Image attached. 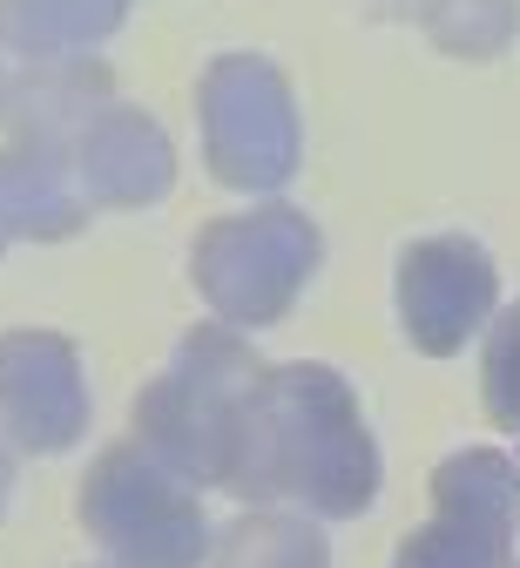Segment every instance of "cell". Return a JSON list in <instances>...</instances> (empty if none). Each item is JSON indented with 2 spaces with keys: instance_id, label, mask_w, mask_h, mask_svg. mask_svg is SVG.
Returning <instances> with one entry per match:
<instances>
[{
  "instance_id": "1",
  "label": "cell",
  "mask_w": 520,
  "mask_h": 568,
  "mask_svg": "<svg viewBox=\"0 0 520 568\" xmlns=\"http://www.w3.org/2000/svg\"><path fill=\"white\" fill-rule=\"evenodd\" d=\"M371 440L351 413V393L318 373V366H297V373H271L251 393L244 413V440L231 460V487L244 494H305L312 508L345 515L365 508L371 494Z\"/></svg>"
},
{
  "instance_id": "2",
  "label": "cell",
  "mask_w": 520,
  "mask_h": 568,
  "mask_svg": "<svg viewBox=\"0 0 520 568\" xmlns=\"http://www.w3.org/2000/svg\"><path fill=\"white\" fill-rule=\"evenodd\" d=\"M257 379L264 373L244 359V345L216 338V332H196L183 345V366L142 399V434L156 440L163 467H183V474H203V480H231Z\"/></svg>"
},
{
  "instance_id": "3",
  "label": "cell",
  "mask_w": 520,
  "mask_h": 568,
  "mask_svg": "<svg viewBox=\"0 0 520 568\" xmlns=\"http://www.w3.org/2000/svg\"><path fill=\"white\" fill-rule=\"evenodd\" d=\"M89 528L135 568H190L203 555V515L170 480V467L142 447L102 454L89 480Z\"/></svg>"
},
{
  "instance_id": "4",
  "label": "cell",
  "mask_w": 520,
  "mask_h": 568,
  "mask_svg": "<svg viewBox=\"0 0 520 568\" xmlns=\"http://www.w3.org/2000/svg\"><path fill=\"white\" fill-rule=\"evenodd\" d=\"M318 244H312V224L284 217V210H264V217H244V224H216L203 237V284L223 312L237 318H277L284 312V292L312 271Z\"/></svg>"
},
{
  "instance_id": "5",
  "label": "cell",
  "mask_w": 520,
  "mask_h": 568,
  "mask_svg": "<svg viewBox=\"0 0 520 568\" xmlns=\"http://www.w3.org/2000/svg\"><path fill=\"white\" fill-rule=\"evenodd\" d=\"M520 515V474L493 454H460L439 474V521L399 555V568H500Z\"/></svg>"
},
{
  "instance_id": "6",
  "label": "cell",
  "mask_w": 520,
  "mask_h": 568,
  "mask_svg": "<svg viewBox=\"0 0 520 568\" xmlns=\"http://www.w3.org/2000/svg\"><path fill=\"white\" fill-rule=\"evenodd\" d=\"M399 305H406L412 338L426 352H446V345H460L487 318V305H493V264L467 237H432L399 271Z\"/></svg>"
},
{
  "instance_id": "7",
  "label": "cell",
  "mask_w": 520,
  "mask_h": 568,
  "mask_svg": "<svg viewBox=\"0 0 520 568\" xmlns=\"http://www.w3.org/2000/svg\"><path fill=\"white\" fill-rule=\"evenodd\" d=\"M0 399L34 447H54L82 426V386L61 338H0Z\"/></svg>"
},
{
  "instance_id": "8",
  "label": "cell",
  "mask_w": 520,
  "mask_h": 568,
  "mask_svg": "<svg viewBox=\"0 0 520 568\" xmlns=\"http://www.w3.org/2000/svg\"><path fill=\"white\" fill-rule=\"evenodd\" d=\"M487 406L507 434H520V305L487 338Z\"/></svg>"
}]
</instances>
